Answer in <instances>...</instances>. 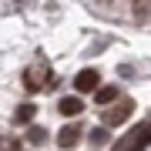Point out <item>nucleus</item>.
<instances>
[{
	"label": "nucleus",
	"instance_id": "1",
	"mask_svg": "<svg viewBox=\"0 0 151 151\" xmlns=\"http://www.w3.org/2000/svg\"><path fill=\"white\" fill-rule=\"evenodd\" d=\"M148 145H151V121L131 128L128 134L118 141V148H114V151H141V148H148Z\"/></svg>",
	"mask_w": 151,
	"mask_h": 151
},
{
	"label": "nucleus",
	"instance_id": "2",
	"mask_svg": "<svg viewBox=\"0 0 151 151\" xmlns=\"http://www.w3.org/2000/svg\"><path fill=\"white\" fill-rule=\"evenodd\" d=\"M97 84H101V74H97L94 67H84L81 74L74 77V91H77V94H87V91H97Z\"/></svg>",
	"mask_w": 151,
	"mask_h": 151
},
{
	"label": "nucleus",
	"instance_id": "3",
	"mask_svg": "<svg viewBox=\"0 0 151 151\" xmlns=\"http://www.w3.org/2000/svg\"><path fill=\"white\" fill-rule=\"evenodd\" d=\"M131 118V104H118V108H111V111H104V124H124Z\"/></svg>",
	"mask_w": 151,
	"mask_h": 151
},
{
	"label": "nucleus",
	"instance_id": "4",
	"mask_svg": "<svg viewBox=\"0 0 151 151\" xmlns=\"http://www.w3.org/2000/svg\"><path fill=\"white\" fill-rule=\"evenodd\" d=\"M57 111L64 114V118H77V114L84 111V101H81V97H60Z\"/></svg>",
	"mask_w": 151,
	"mask_h": 151
},
{
	"label": "nucleus",
	"instance_id": "5",
	"mask_svg": "<svg viewBox=\"0 0 151 151\" xmlns=\"http://www.w3.org/2000/svg\"><path fill=\"white\" fill-rule=\"evenodd\" d=\"M77 138H81V131L70 124V128H64V131L57 134V145H60V148H74V145H77Z\"/></svg>",
	"mask_w": 151,
	"mask_h": 151
},
{
	"label": "nucleus",
	"instance_id": "6",
	"mask_svg": "<svg viewBox=\"0 0 151 151\" xmlns=\"http://www.w3.org/2000/svg\"><path fill=\"white\" fill-rule=\"evenodd\" d=\"M114 97H118V87H97V91H94V101L97 104H111Z\"/></svg>",
	"mask_w": 151,
	"mask_h": 151
},
{
	"label": "nucleus",
	"instance_id": "7",
	"mask_svg": "<svg viewBox=\"0 0 151 151\" xmlns=\"http://www.w3.org/2000/svg\"><path fill=\"white\" fill-rule=\"evenodd\" d=\"M34 111H37L34 104H20V108H17V121H20V124H27V121L34 118Z\"/></svg>",
	"mask_w": 151,
	"mask_h": 151
},
{
	"label": "nucleus",
	"instance_id": "8",
	"mask_svg": "<svg viewBox=\"0 0 151 151\" xmlns=\"http://www.w3.org/2000/svg\"><path fill=\"white\" fill-rule=\"evenodd\" d=\"M27 141L40 145V141H44V128H30V131H27Z\"/></svg>",
	"mask_w": 151,
	"mask_h": 151
},
{
	"label": "nucleus",
	"instance_id": "9",
	"mask_svg": "<svg viewBox=\"0 0 151 151\" xmlns=\"http://www.w3.org/2000/svg\"><path fill=\"white\" fill-rule=\"evenodd\" d=\"M91 141H94V145H104V141H108V134H104V128H101V131H94V134H91Z\"/></svg>",
	"mask_w": 151,
	"mask_h": 151
}]
</instances>
